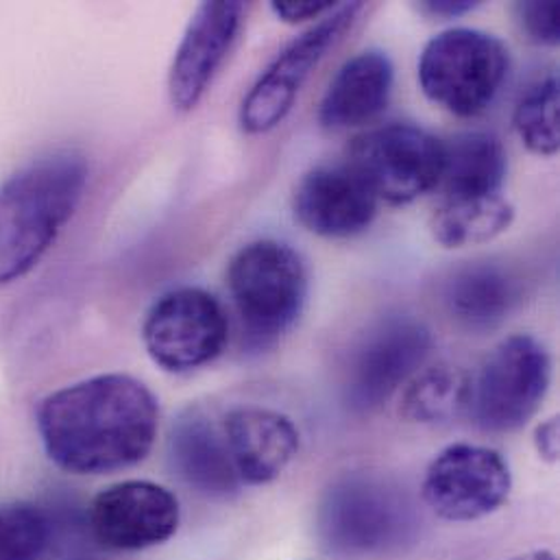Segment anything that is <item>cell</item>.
Here are the masks:
<instances>
[{"mask_svg": "<svg viewBox=\"0 0 560 560\" xmlns=\"http://www.w3.org/2000/svg\"><path fill=\"white\" fill-rule=\"evenodd\" d=\"M158 430V397L127 373H103L63 386L37 408L46 456L74 476H105L142 463Z\"/></svg>", "mask_w": 560, "mask_h": 560, "instance_id": "obj_1", "label": "cell"}, {"mask_svg": "<svg viewBox=\"0 0 560 560\" xmlns=\"http://www.w3.org/2000/svg\"><path fill=\"white\" fill-rule=\"evenodd\" d=\"M88 186L77 151L31 160L0 184V285L22 280L55 245Z\"/></svg>", "mask_w": 560, "mask_h": 560, "instance_id": "obj_2", "label": "cell"}, {"mask_svg": "<svg viewBox=\"0 0 560 560\" xmlns=\"http://www.w3.org/2000/svg\"><path fill=\"white\" fill-rule=\"evenodd\" d=\"M228 290L236 307L243 342L269 349L303 314L310 278L301 256L280 241L245 245L228 267Z\"/></svg>", "mask_w": 560, "mask_h": 560, "instance_id": "obj_3", "label": "cell"}, {"mask_svg": "<svg viewBox=\"0 0 560 560\" xmlns=\"http://www.w3.org/2000/svg\"><path fill=\"white\" fill-rule=\"evenodd\" d=\"M318 535L342 559H382L399 552L415 530L410 504L399 489L373 476L336 480L318 506Z\"/></svg>", "mask_w": 560, "mask_h": 560, "instance_id": "obj_4", "label": "cell"}, {"mask_svg": "<svg viewBox=\"0 0 560 560\" xmlns=\"http://www.w3.org/2000/svg\"><path fill=\"white\" fill-rule=\"evenodd\" d=\"M511 70L509 46L485 31L456 26L434 35L419 57L423 94L458 118L487 112Z\"/></svg>", "mask_w": 560, "mask_h": 560, "instance_id": "obj_5", "label": "cell"}, {"mask_svg": "<svg viewBox=\"0 0 560 560\" xmlns=\"http://www.w3.org/2000/svg\"><path fill=\"white\" fill-rule=\"evenodd\" d=\"M445 142L410 122H390L351 140L347 166L377 201L408 206L441 184Z\"/></svg>", "mask_w": 560, "mask_h": 560, "instance_id": "obj_6", "label": "cell"}, {"mask_svg": "<svg viewBox=\"0 0 560 560\" xmlns=\"http://www.w3.org/2000/svg\"><path fill=\"white\" fill-rule=\"evenodd\" d=\"M552 360L541 340L515 334L502 340L471 380L469 412L487 432L522 430L541 408Z\"/></svg>", "mask_w": 560, "mask_h": 560, "instance_id": "obj_7", "label": "cell"}, {"mask_svg": "<svg viewBox=\"0 0 560 560\" xmlns=\"http://www.w3.org/2000/svg\"><path fill=\"white\" fill-rule=\"evenodd\" d=\"M228 340L230 316L223 303L195 285L162 294L142 323L149 358L168 373H188L214 362Z\"/></svg>", "mask_w": 560, "mask_h": 560, "instance_id": "obj_8", "label": "cell"}, {"mask_svg": "<svg viewBox=\"0 0 560 560\" xmlns=\"http://www.w3.org/2000/svg\"><path fill=\"white\" fill-rule=\"evenodd\" d=\"M432 349L428 325L412 316H388L353 347L345 369L342 397L351 412L380 410L425 364Z\"/></svg>", "mask_w": 560, "mask_h": 560, "instance_id": "obj_9", "label": "cell"}, {"mask_svg": "<svg viewBox=\"0 0 560 560\" xmlns=\"http://www.w3.org/2000/svg\"><path fill=\"white\" fill-rule=\"evenodd\" d=\"M360 11L362 2L338 4L281 50L241 105L238 118L245 133L260 136L283 122L310 74L353 26Z\"/></svg>", "mask_w": 560, "mask_h": 560, "instance_id": "obj_10", "label": "cell"}, {"mask_svg": "<svg viewBox=\"0 0 560 560\" xmlns=\"http://www.w3.org/2000/svg\"><path fill=\"white\" fill-rule=\"evenodd\" d=\"M513 491L509 460L493 447L454 443L425 469L421 495L428 509L454 524L478 522L500 511Z\"/></svg>", "mask_w": 560, "mask_h": 560, "instance_id": "obj_11", "label": "cell"}, {"mask_svg": "<svg viewBox=\"0 0 560 560\" xmlns=\"http://www.w3.org/2000/svg\"><path fill=\"white\" fill-rule=\"evenodd\" d=\"M173 491L149 480H125L103 489L90 506L94 539L116 552H140L166 544L179 528Z\"/></svg>", "mask_w": 560, "mask_h": 560, "instance_id": "obj_12", "label": "cell"}, {"mask_svg": "<svg viewBox=\"0 0 560 560\" xmlns=\"http://www.w3.org/2000/svg\"><path fill=\"white\" fill-rule=\"evenodd\" d=\"M245 18L238 0L201 2L175 50L168 70V98L177 112H192L225 63Z\"/></svg>", "mask_w": 560, "mask_h": 560, "instance_id": "obj_13", "label": "cell"}, {"mask_svg": "<svg viewBox=\"0 0 560 560\" xmlns=\"http://www.w3.org/2000/svg\"><path fill=\"white\" fill-rule=\"evenodd\" d=\"M380 201L345 166H316L294 188L296 221L320 238H353L371 228Z\"/></svg>", "mask_w": 560, "mask_h": 560, "instance_id": "obj_14", "label": "cell"}, {"mask_svg": "<svg viewBox=\"0 0 560 560\" xmlns=\"http://www.w3.org/2000/svg\"><path fill=\"white\" fill-rule=\"evenodd\" d=\"M223 439L241 482L252 487L276 482L301 445L299 430L288 415L260 406L230 410Z\"/></svg>", "mask_w": 560, "mask_h": 560, "instance_id": "obj_15", "label": "cell"}, {"mask_svg": "<svg viewBox=\"0 0 560 560\" xmlns=\"http://www.w3.org/2000/svg\"><path fill=\"white\" fill-rule=\"evenodd\" d=\"M393 83L395 66L386 52L364 50L347 59L320 98V127L342 131L371 122L386 109Z\"/></svg>", "mask_w": 560, "mask_h": 560, "instance_id": "obj_16", "label": "cell"}, {"mask_svg": "<svg viewBox=\"0 0 560 560\" xmlns=\"http://www.w3.org/2000/svg\"><path fill=\"white\" fill-rule=\"evenodd\" d=\"M168 456L175 474L206 498H230L243 485L223 434L199 408L184 410L173 423Z\"/></svg>", "mask_w": 560, "mask_h": 560, "instance_id": "obj_17", "label": "cell"}, {"mask_svg": "<svg viewBox=\"0 0 560 560\" xmlns=\"http://www.w3.org/2000/svg\"><path fill=\"white\" fill-rule=\"evenodd\" d=\"M520 296V281L493 262L460 267L452 273L443 292L450 316L474 334L498 329L513 314Z\"/></svg>", "mask_w": 560, "mask_h": 560, "instance_id": "obj_18", "label": "cell"}, {"mask_svg": "<svg viewBox=\"0 0 560 560\" xmlns=\"http://www.w3.org/2000/svg\"><path fill=\"white\" fill-rule=\"evenodd\" d=\"M509 158L502 140L489 131H467L445 142L441 184L445 199H485L502 195Z\"/></svg>", "mask_w": 560, "mask_h": 560, "instance_id": "obj_19", "label": "cell"}, {"mask_svg": "<svg viewBox=\"0 0 560 560\" xmlns=\"http://www.w3.org/2000/svg\"><path fill=\"white\" fill-rule=\"evenodd\" d=\"M471 375L454 364L423 366L404 388L399 415L410 423H445L469 410Z\"/></svg>", "mask_w": 560, "mask_h": 560, "instance_id": "obj_20", "label": "cell"}, {"mask_svg": "<svg viewBox=\"0 0 560 560\" xmlns=\"http://www.w3.org/2000/svg\"><path fill=\"white\" fill-rule=\"evenodd\" d=\"M515 221V208L502 195L485 199H463L443 203L434 210L430 230L445 249L485 245L502 236Z\"/></svg>", "mask_w": 560, "mask_h": 560, "instance_id": "obj_21", "label": "cell"}, {"mask_svg": "<svg viewBox=\"0 0 560 560\" xmlns=\"http://www.w3.org/2000/svg\"><path fill=\"white\" fill-rule=\"evenodd\" d=\"M524 147L541 158L559 153V77L548 74L533 83L513 114Z\"/></svg>", "mask_w": 560, "mask_h": 560, "instance_id": "obj_22", "label": "cell"}, {"mask_svg": "<svg viewBox=\"0 0 560 560\" xmlns=\"http://www.w3.org/2000/svg\"><path fill=\"white\" fill-rule=\"evenodd\" d=\"M50 541L48 517L28 502L0 506V560H39Z\"/></svg>", "mask_w": 560, "mask_h": 560, "instance_id": "obj_23", "label": "cell"}, {"mask_svg": "<svg viewBox=\"0 0 560 560\" xmlns=\"http://www.w3.org/2000/svg\"><path fill=\"white\" fill-rule=\"evenodd\" d=\"M517 20L526 35L544 46H557L560 39L559 4L557 2H517L515 4Z\"/></svg>", "mask_w": 560, "mask_h": 560, "instance_id": "obj_24", "label": "cell"}, {"mask_svg": "<svg viewBox=\"0 0 560 560\" xmlns=\"http://www.w3.org/2000/svg\"><path fill=\"white\" fill-rule=\"evenodd\" d=\"M338 4L329 0H276L271 2V11L288 24H301L310 20H320L331 13Z\"/></svg>", "mask_w": 560, "mask_h": 560, "instance_id": "obj_25", "label": "cell"}, {"mask_svg": "<svg viewBox=\"0 0 560 560\" xmlns=\"http://www.w3.org/2000/svg\"><path fill=\"white\" fill-rule=\"evenodd\" d=\"M535 447L546 463L559 460V417H552L537 428Z\"/></svg>", "mask_w": 560, "mask_h": 560, "instance_id": "obj_26", "label": "cell"}, {"mask_svg": "<svg viewBox=\"0 0 560 560\" xmlns=\"http://www.w3.org/2000/svg\"><path fill=\"white\" fill-rule=\"evenodd\" d=\"M478 2L474 0H425L419 4V9L430 18H460L469 11H474Z\"/></svg>", "mask_w": 560, "mask_h": 560, "instance_id": "obj_27", "label": "cell"}, {"mask_svg": "<svg viewBox=\"0 0 560 560\" xmlns=\"http://www.w3.org/2000/svg\"><path fill=\"white\" fill-rule=\"evenodd\" d=\"M513 560H559L557 559V555L555 552H550V550H535V552H526V555H522V557H517V559Z\"/></svg>", "mask_w": 560, "mask_h": 560, "instance_id": "obj_28", "label": "cell"}]
</instances>
